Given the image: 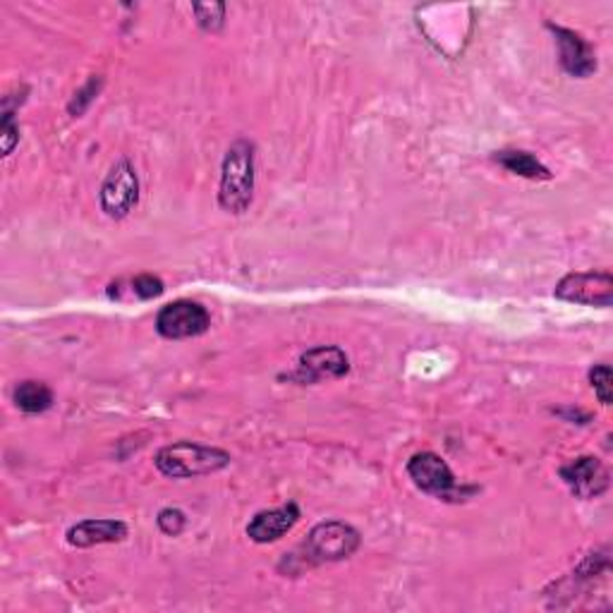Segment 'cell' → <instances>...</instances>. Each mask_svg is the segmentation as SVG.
Instances as JSON below:
<instances>
[{"label":"cell","instance_id":"cell-1","mask_svg":"<svg viewBox=\"0 0 613 613\" xmlns=\"http://www.w3.org/2000/svg\"><path fill=\"white\" fill-rule=\"evenodd\" d=\"M254 197V145L247 139H237L225 151L221 168L219 204L228 213H245Z\"/></svg>","mask_w":613,"mask_h":613},{"label":"cell","instance_id":"cell-2","mask_svg":"<svg viewBox=\"0 0 613 613\" xmlns=\"http://www.w3.org/2000/svg\"><path fill=\"white\" fill-rule=\"evenodd\" d=\"M231 453L223 448L202 446L194 441H178V444L163 446L156 453V467L159 473L173 479H188V477H204L213 475L219 469L231 465Z\"/></svg>","mask_w":613,"mask_h":613},{"label":"cell","instance_id":"cell-3","mask_svg":"<svg viewBox=\"0 0 613 613\" xmlns=\"http://www.w3.org/2000/svg\"><path fill=\"white\" fill-rule=\"evenodd\" d=\"M408 475L415 482L418 489L434 498H441V501H467V496L477 492L475 487H463V484L455 479L448 463L432 451L412 455L408 461Z\"/></svg>","mask_w":613,"mask_h":613},{"label":"cell","instance_id":"cell-4","mask_svg":"<svg viewBox=\"0 0 613 613\" xmlns=\"http://www.w3.org/2000/svg\"><path fill=\"white\" fill-rule=\"evenodd\" d=\"M360 532L352 525L329 520L319 522L305 539V559L309 563H334L346 561L360 549Z\"/></svg>","mask_w":613,"mask_h":613},{"label":"cell","instance_id":"cell-5","mask_svg":"<svg viewBox=\"0 0 613 613\" xmlns=\"http://www.w3.org/2000/svg\"><path fill=\"white\" fill-rule=\"evenodd\" d=\"M102 211L108 219H125L130 216V211L139 202V178L135 166L120 159L116 166L110 168L108 178L102 184Z\"/></svg>","mask_w":613,"mask_h":613},{"label":"cell","instance_id":"cell-6","mask_svg":"<svg viewBox=\"0 0 613 613\" xmlns=\"http://www.w3.org/2000/svg\"><path fill=\"white\" fill-rule=\"evenodd\" d=\"M556 297L563 303L588 305V307H611L613 305V278L609 271H580L568 274L556 285Z\"/></svg>","mask_w":613,"mask_h":613},{"label":"cell","instance_id":"cell-7","mask_svg":"<svg viewBox=\"0 0 613 613\" xmlns=\"http://www.w3.org/2000/svg\"><path fill=\"white\" fill-rule=\"evenodd\" d=\"M211 317L207 307L192 299H178V303L166 305L159 317H156V331H159L168 340H180V338H197L209 331Z\"/></svg>","mask_w":613,"mask_h":613},{"label":"cell","instance_id":"cell-8","mask_svg":"<svg viewBox=\"0 0 613 613\" xmlns=\"http://www.w3.org/2000/svg\"><path fill=\"white\" fill-rule=\"evenodd\" d=\"M350 372L348 355L338 346H319L299 358L295 379L299 383H317L321 379H344Z\"/></svg>","mask_w":613,"mask_h":613},{"label":"cell","instance_id":"cell-9","mask_svg":"<svg viewBox=\"0 0 613 613\" xmlns=\"http://www.w3.org/2000/svg\"><path fill=\"white\" fill-rule=\"evenodd\" d=\"M547 30L556 36V44H559V55H561V67L570 77L584 80L596 73L594 49L578 32L566 30V27L553 22L547 24Z\"/></svg>","mask_w":613,"mask_h":613},{"label":"cell","instance_id":"cell-10","mask_svg":"<svg viewBox=\"0 0 613 613\" xmlns=\"http://www.w3.org/2000/svg\"><path fill=\"white\" fill-rule=\"evenodd\" d=\"M561 479L578 498H596L609 489V469L594 455H582L563 465Z\"/></svg>","mask_w":613,"mask_h":613},{"label":"cell","instance_id":"cell-11","mask_svg":"<svg viewBox=\"0 0 613 613\" xmlns=\"http://www.w3.org/2000/svg\"><path fill=\"white\" fill-rule=\"evenodd\" d=\"M299 520V506L295 501L285 504L281 508L262 510L250 520L247 525V537L256 545H271V541H278L281 537L288 535Z\"/></svg>","mask_w":613,"mask_h":613},{"label":"cell","instance_id":"cell-12","mask_svg":"<svg viewBox=\"0 0 613 613\" xmlns=\"http://www.w3.org/2000/svg\"><path fill=\"white\" fill-rule=\"evenodd\" d=\"M123 539H127V525L123 520H82L67 530V545L77 549L116 545Z\"/></svg>","mask_w":613,"mask_h":613},{"label":"cell","instance_id":"cell-13","mask_svg":"<svg viewBox=\"0 0 613 613\" xmlns=\"http://www.w3.org/2000/svg\"><path fill=\"white\" fill-rule=\"evenodd\" d=\"M494 161L498 166H504L508 173H516V176L527 178V180H551V170L545 163H541L537 156H532L530 151L506 149V151H498L494 156Z\"/></svg>","mask_w":613,"mask_h":613},{"label":"cell","instance_id":"cell-14","mask_svg":"<svg viewBox=\"0 0 613 613\" xmlns=\"http://www.w3.org/2000/svg\"><path fill=\"white\" fill-rule=\"evenodd\" d=\"M12 401L27 415H39V412L53 408V391L41 381H22L12 393Z\"/></svg>","mask_w":613,"mask_h":613},{"label":"cell","instance_id":"cell-15","mask_svg":"<svg viewBox=\"0 0 613 613\" xmlns=\"http://www.w3.org/2000/svg\"><path fill=\"white\" fill-rule=\"evenodd\" d=\"M192 12L197 18V24L202 27L204 32L216 34L223 30V24H225V6L223 3H194Z\"/></svg>","mask_w":613,"mask_h":613},{"label":"cell","instance_id":"cell-16","mask_svg":"<svg viewBox=\"0 0 613 613\" xmlns=\"http://www.w3.org/2000/svg\"><path fill=\"white\" fill-rule=\"evenodd\" d=\"M611 381H613V374H611L609 364H594L590 369V383L602 405H611V401H613V383Z\"/></svg>","mask_w":613,"mask_h":613},{"label":"cell","instance_id":"cell-17","mask_svg":"<svg viewBox=\"0 0 613 613\" xmlns=\"http://www.w3.org/2000/svg\"><path fill=\"white\" fill-rule=\"evenodd\" d=\"M156 522H159V530L163 535L178 537V535H182L184 527H188V516H184V512L178 508H163L159 512V518H156Z\"/></svg>","mask_w":613,"mask_h":613},{"label":"cell","instance_id":"cell-18","mask_svg":"<svg viewBox=\"0 0 613 613\" xmlns=\"http://www.w3.org/2000/svg\"><path fill=\"white\" fill-rule=\"evenodd\" d=\"M102 84H104L102 77H94V80H89L87 84H84V89H80V92L75 94V102L70 104V113H73L75 118H80L82 113L89 108V104L96 98L98 89H102Z\"/></svg>","mask_w":613,"mask_h":613},{"label":"cell","instance_id":"cell-19","mask_svg":"<svg viewBox=\"0 0 613 613\" xmlns=\"http://www.w3.org/2000/svg\"><path fill=\"white\" fill-rule=\"evenodd\" d=\"M133 293L139 297V299H154V297H159L163 295V281L161 278H156V276H137L133 281Z\"/></svg>","mask_w":613,"mask_h":613},{"label":"cell","instance_id":"cell-20","mask_svg":"<svg viewBox=\"0 0 613 613\" xmlns=\"http://www.w3.org/2000/svg\"><path fill=\"white\" fill-rule=\"evenodd\" d=\"M0 137H3V156H10L20 141V127L12 120V110H3V123H0Z\"/></svg>","mask_w":613,"mask_h":613}]
</instances>
